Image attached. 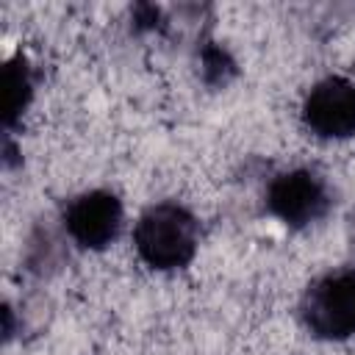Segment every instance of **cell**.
Wrapping results in <instances>:
<instances>
[{
    "label": "cell",
    "instance_id": "obj_5",
    "mask_svg": "<svg viewBox=\"0 0 355 355\" xmlns=\"http://www.w3.org/2000/svg\"><path fill=\"white\" fill-rule=\"evenodd\" d=\"M122 227V202L105 189L75 197L64 211L67 236L83 250H105Z\"/></svg>",
    "mask_w": 355,
    "mask_h": 355
},
{
    "label": "cell",
    "instance_id": "obj_6",
    "mask_svg": "<svg viewBox=\"0 0 355 355\" xmlns=\"http://www.w3.org/2000/svg\"><path fill=\"white\" fill-rule=\"evenodd\" d=\"M3 83H6V125H11L28 108L31 94H33L31 67H28V61L22 55H17L14 61L6 64Z\"/></svg>",
    "mask_w": 355,
    "mask_h": 355
},
{
    "label": "cell",
    "instance_id": "obj_4",
    "mask_svg": "<svg viewBox=\"0 0 355 355\" xmlns=\"http://www.w3.org/2000/svg\"><path fill=\"white\" fill-rule=\"evenodd\" d=\"M302 122L319 139L355 136V83L341 75L319 80L302 103Z\"/></svg>",
    "mask_w": 355,
    "mask_h": 355
},
{
    "label": "cell",
    "instance_id": "obj_3",
    "mask_svg": "<svg viewBox=\"0 0 355 355\" xmlns=\"http://www.w3.org/2000/svg\"><path fill=\"white\" fill-rule=\"evenodd\" d=\"M266 208L288 227H308L330 208L327 183L311 169H291L277 175L266 189Z\"/></svg>",
    "mask_w": 355,
    "mask_h": 355
},
{
    "label": "cell",
    "instance_id": "obj_2",
    "mask_svg": "<svg viewBox=\"0 0 355 355\" xmlns=\"http://www.w3.org/2000/svg\"><path fill=\"white\" fill-rule=\"evenodd\" d=\"M305 327L327 341L355 336V275L336 272L319 277L300 305Z\"/></svg>",
    "mask_w": 355,
    "mask_h": 355
},
{
    "label": "cell",
    "instance_id": "obj_1",
    "mask_svg": "<svg viewBox=\"0 0 355 355\" xmlns=\"http://www.w3.org/2000/svg\"><path fill=\"white\" fill-rule=\"evenodd\" d=\"M133 244L139 258L158 272L180 269L186 266L200 244V225L191 211H186L178 202H158L150 205L136 227H133Z\"/></svg>",
    "mask_w": 355,
    "mask_h": 355
}]
</instances>
